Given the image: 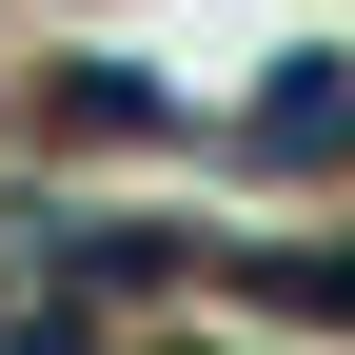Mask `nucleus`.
<instances>
[{"mask_svg":"<svg viewBox=\"0 0 355 355\" xmlns=\"http://www.w3.org/2000/svg\"><path fill=\"white\" fill-rule=\"evenodd\" d=\"M296 316H355V237H336V257H296Z\"/></svg>","mask_w":355,"mask_h":355,"instance_id":"1","label":"nucleus"}]
</instances>
